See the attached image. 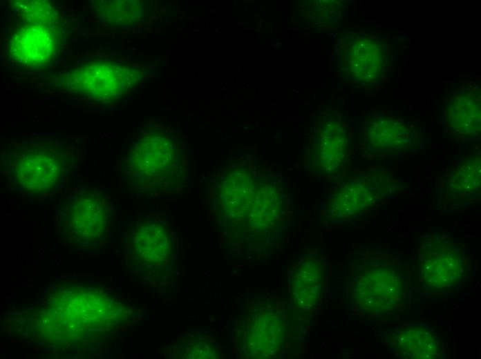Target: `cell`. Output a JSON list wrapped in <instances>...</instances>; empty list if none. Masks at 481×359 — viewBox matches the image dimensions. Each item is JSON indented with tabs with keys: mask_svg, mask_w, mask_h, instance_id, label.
Returning <instances> with one entry per match:
<instances>
[{
	"mask_svg": "<svg viewBox=\"0 0 481 359\" xmlns=\"http://www.w3.org/2000/svg\"><path fill=\"white\" fill-rule=\"evenodd\" d=\"M77 158L68 142L35 138L10 146L1 157V168L10 188L45 196L66 185L75 174Z\"/></svg>",
	"mask_w": 481,
	"mask_h": 359,
	"instance_id": "1",
	"label": "cell"
},
{
	"mask_svg": "<svg viewBox=\"0 0 481 359\" xmlns=\"http://www.w3.org/2000/svg\"><path fill=\"white\" fill-rule=\"evenodd\" d=\"M420 244L419 279L433 296H445L461 289L472 278L473 261L465 246L453 235L435 232Z\"/></svg>",
	"mask_w": 481,
	"mask_h": 359,
	"instance_id": "2",
	"label": "cell"
},
{
	"mask_svg": "<svg viewBox=\"0 0 481 359\" xmlns=\"http://www.w3.org/2000/svg\"><path fill=\"white\" fill-rule=\"evenodd\" d=\"M351 279V302L368 317L381 318L395 312L406 300V273L392 259L366 262Z\"/></svg>",
	"mask_w": 481,
	"mask_h": 359,
	"instance_id": "3",
	"label": "cell"
},
{
	"mask_svg": "<svg viewBox=\"0 0 481 359\" xmlns=\"http://www.w3.org/2000/svg\"><path fill=\"white\" fill-rule=\"evenodd\" d=\"M140 74L127 65L95 61L59 73L56 86L70 94L110 101L122 97L139 81Z\"/></svg>",
	"mask_w": 481,
	"mask_h": 359,
	"instance_id": "4",
	"label": "cell"
},
{
	"mask_svg": "<svg viewBox=\"0 0 481 359\" xmlns=\"http://www.w3.org/2000/svg\"><path fill=\"white\" fill-rule=\"evenodd\" d=\"M108 195L97 188L74 190L63 205L62 231L66 240L93 246L106 236L109 215Z\"/></svg>",
	"mask_w": 481,
	"mask_h": 359,
	"instance_id": "5",
	"label": "cell"
},
{
	"mask_svg": "<svg viewBox=\"0 0 481 359\" xmlns=\"http://www.w3.org/2000/svg\"><path fill=\"white\" fill-rule=\"evenodd\" d=\"M176 144L160 133L144 134L133 146L124 169L126 180L135 191H155L158 175L169 159L176 156Z\"/></svg>",
	"mask_w": 481,
	"mask_h": 359,
	"instance_id": "6",
	"label": "cell"
},
{
	"mask_svg": "<svg viewBox=\"0 0 481 359\" xmlns=\"http://www.w3.org/2000/svg\"><path fill=\"white\" fill-rule=\"evenodd\" d=\"M393 52L386 36L360 37L348 47L346 67L355 80L368 86H383L393 70Z\"/></svg>",
	"mask_w": 481,
	"mask_h": 359,
	"instance_id": "7",
	"label": "cell"
},
{
	"mask_svg": "<svg viewBox=\"0 0 481 359\" xmlns=\"http://www.w3.org/2000/svg\"><path fill=\"white\" fill-rule=\"evenodd\" d=\"M59 41L58 21L22 22L10 40L9 53L20 66L39 68L53 61Z\"/></svg>",
	"mask_w": 481,
	"mask_h": 359,
	"instance_id": "8",
	"label": "cell"
},
{
	"mask_svg": "<svg viewBox=\"0 0 481 359\" xmlns=\"http://www.w3.org/2000/svg\"><path fill=\"white\" fill-rule=\"evenodd\" d=\"M365 139L372 151L408 153L417 148L421 134L417 124L395 113H377L368 122Z\"/></svg>",
	"mask_w": 481,
	"mask_h": 359,
	"instance_id": "9",
	"label": "cell"
},
{
	"mask_svg": "<svg viewBox=\"0 0 481 359\" xmlns=\"http://www.w3.org/2000/svg\"><path fill=\"white\" fill-rule=\"evenodd\" d=\"M384 333L386 345L395 356L403 358H439L442 356L440 335L423 324L390 327Z\"/></svg>",
	"mask_w": 481,
	"mask_h": 359,
	"instance_id": "10",
	"label": "cell"
},
{
	"mask_svg": "<svg viewBox=\"0 0 481 359\" xmlns=\"http://www.w3.org/2000/svg\"><path fill=\"white\" fill-rule=\"evenodd\" d=\"M445 123L453 133L462 136L477 135L480 128V88L465 81L452 90L444 107Z\"/></svg>",
	"mask_w": 481,
	"mask_h": 359,
	"instance_id": "11",
	"label": "cell"
},
{
	"mask_svg": "<svg viewBox=\"0 0 481 359\" xmlns=\"http://www.w3.org/2000/svg\"><path fill=\"white\" fill-rule=\"evenodd\" d=\"M346 137L341 122L330 119L319 128L311 150L314 169L324 175L339 172L346 155Z\"/></svg>",
	"mask_w": 481,
	"mask_h": 359,
	"instance_id": "12",
	"label": "cell"
},
{
	"mask_svg": "<svg viewBox=\"0 0 481 359\" xmlns=\"http://www.w3.org/2000/svg\"><path fill=\"white\" fill-rule=\"evenodd\" d=\"M323 286L322 262L315 257L301 260L293 270L290 283L292 307L308 312L319 304Z\"/></svg>",
	"mask_w": 481,
	"mask_h": 359,
	"instance_id": "13",
	"label": "cell"
},
{
	"mask_svg": "<svg viewBox=\"0 0 481 359\" xmlns=\"http://www.w3.org/2000/svg\"><path fill=\"white\" fill-rule=\"evenodd\" d=\"M379 191L364 183L346 184L338 190L332 212L337 216L352 218L364 213L376 202Z\"/></svg>",
	"mask_w": 481,
	"mask_h": 359,
	"instance_id": "14",
	"label": "cell"
},
{
	"mask_svg": "<svg viewBox=\"0 0 481 359\" xmlns=\"http://www.w3.org/2000/svg\"><path fill=\"white\" fill-rule=\"evenodd\" d=\"M100 18L115 26H129L140 20L143 14L142 3L139 1H95Z\"/></svg>",
	"mask_w": 481,
	"mask_h": 359,
	"instance_id": "15",
	"label": "cell"
},
{
	"mask_svg": "<svg viewBox=\"0 0 481 359\" xmlns=\"http://www.w3.org/2000/svg\"><path fill=\"white\" fill-rule=\"evenodd\" d=\"M452 181H455L451 186H456L452 193L458 197H469L472 195L478 186L480 182V159L477 158L473 161L466 162L460 168L458 173H455ZM459 196V197H460Z\"/></svg>",
	"mask_w": 481,
	"mask_h": 359,
	"instance_id": "16",
	"label": "cell"
}]
</instances>
